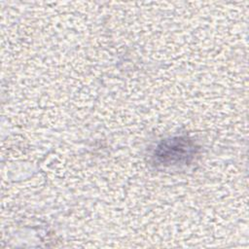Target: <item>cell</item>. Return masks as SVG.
Here are the masks:
<instances>
[{
    "label": "cell",
    "instance_id": "cell-1",
    "mask_svg": "<svg viewBox=\"0 0 249 249\" xmlns=\"http://www.w3.org/2000/svg\"><path fill=\"white\" fill-rule=\"evenodd\" d=\"M197 153L195 142L186 136L164 139L156 147L153 158L157 165L163 167L190 163Z\"/></svg>",
    "mask_w": 249,
    "mask_h": 249
}]
</instances>
